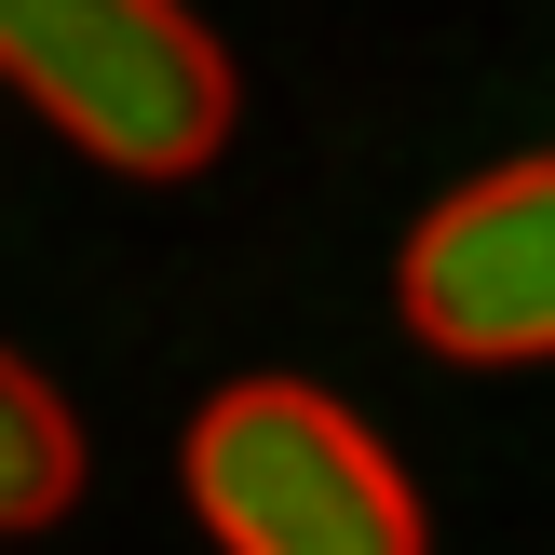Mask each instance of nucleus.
I'll return each mask as SVG.
<instances>
[{"instance_id":"1","label":"nucleus","mask_w":555,"mask_h":555,"mask_svg":"<svg viewBox=\"0 0 555 555\" xmlns=\"http://www.w3.org/2000/svg\"><path fill=\"white\" fill-rule=\"evenodd\" d=\"M0 81L122 177H204L231 150V54L190 0H0Z\"/></svg>"},{"instance_id":"2","label":"nucleus","mask_w":555,"mask_h":555,"mask_svg":"<svg viewBox=\"0 0 555 555\" xmlns=\"http://www.w3.org/2000/svg\"><path fill=\"white\" fill-rule=\"evenodd\" d=\"M190 502L231 555H421V502L352 406L244 379L190 421Z\"/></svg>"},{"instance_id":"3","label":"nucleus","mask_w":555,"mask_h":555,"mask_svg":"<svg viewBox=\"0 0 555 555\" xmlns=\"http://www.w3.org/2000/svg\"><path fill=\"white\" fill-rule=\"evenodd\" d=\"M406 325L461 366H542L555 352V150L448 190L406 244Z\"/></svg>"},{"instance_id":"4","label":"nucleus","mask_w":555,"mask_h":555,"mask_svg":"<svg viewBox=\"0 0 555 555\" xmlns=\"http://www.w3.org/2000/svg\"><path fill=\"white\" fill-rule=\"evenodd\" d=\"M68 488H81V434H68V406H54L41 379L0 352V529L68 515Z\"/></svg>"}]
</instances>
